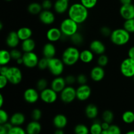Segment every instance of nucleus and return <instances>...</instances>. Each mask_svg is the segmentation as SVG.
Instances as JSON below:
<instances>
[{"mask_svg": "<svg viewBox=\"0 0 134 134\" xmlns=\"http://www.w3.org/2000/svg\"><path fill=\"white\" fill-rule=\"evenodd\" d=\"M88 9L81 3H75L70 5L68 11V17L79 24H82L87 20L89 16Z\"/></svg>", "mask_w": 134, "mask_h": 134, "instance_id": "1", "label": "nucleus"}, {"mask_svg": "<svg viewBox=\"0 0 134 134\" xmlns=\"http://www.w3.org/2000/svg\"><path fill=\"white\" fill-rule=\"evenodd\" d=\"M80 52L75 46L68 47L63 51L61 59L67 66H73L80 60Z\"/></svg>", "mask_w": 134, "mask_h": 134, "instance_id": "2", "label": "nucleus"}, {"mask_svg": "<svg viewBox=\"0 0 134 134\" xmlns=\"http://www.w3.org/2000/svg\"><path fill=\"white\" fill-rule=\"evenodd\" d=\"M130 34L124 27L113 30L109 37L111 43L116 46H124L130 40Z\"/></svg>", "mask_w": 134, "mask_h": 134, "instance_id": "3", "label": "nucleus"}, {"mask_svg": "<svg viewBox=\"0 0 134 134\" xmlns=\"http://www.w3.org/2000/svg\"><path fill=\"white\" fill-rule=\"evenodd\" d=\"M79 26V24L68 17L62 21L60 25V29L62 32L64 37H71L72 35L78 32Z\"/></svg>", "mask_w": 134, "mask_h": 134, "instance_id": "4", "label": "nucleus"}, {"mask_svg": "<svg viewBox=\"0 0 134 134\" xmlns=\"http://www.w3.org/2000/svg\"><path fill=\"white\" fill-rule=\"evenodd\" d=\"M65 65L62 60L58 58L48 59V69L50 73L54 77L61 76L65 69Z\"/></svg>", "mask_w": 134, "mask_h": 134, "instance_id": "5", "label": "nucleus"}, {"mask_svg": "<svg viewBox=\"0 0 134 134\" xmlns=\"http://www.w3.org/2000/svg\"><path fill=\"white\" fill-rule=\"evenodd\" d=\"M9 80V83L13 85H19L22 81L23 75L21 69L18 67L10 66L5 75Z\"/></svg>", "mask_w": 134, "mask_h": 134, "instance_id": "6", "label": "nucleus"}, {"mask_svg": "<svg viewBox=\"0 0 134 134\" xmlns=\"http://www.w3.org/2000/svg\"><path fill=\"white\" fill-rule=\"evenodd\" d=\"M60 99L65 104H69L77 99L76 89L73 86L67 85L65 88L60 93Z\"/></svg>", "mask_w": 134, "mask_h": 134, "instance_id": "7", "label": "nucleus"}, {"mask_svg": "<svg viewBox=\"0 0 134 134\" xmlns=\"http://www.w3.org/2000/svg\"><path fill=\"white\" fill-rule=\"evenodd\" d=\"M120 71L124 77L132 78L134 76V59L128 57L123 60L120 64Z\"/></svg>", "mask_w": 134, "mask_h": 134, "instance_id": "8", "label": "nucleus"}, {"mask_svg": "<svg viewBox=\"0 0 134 134\" xmlns=\"http://www.w3.org/2000/svg\"><path fill=\"white\" fill-rule=\"evenodd\" d=\"M23 65L29 69H33L37 67L39 58L37 54L34 52H25L22 56Z\"/></svg>", "mask_w": 134, "mask_h": 134, "instance_id": "9", "label": "nucleus"}, {"mask_svg": "<svg viewBox=\"0 0 134 134\" xmlns=\"http://www.w3.org/2000/svg\"><path fill=\"white\" fill-rule=\"evenodd\" d=\"M58 94L51 88H47L40 92V99L44 103L52 104L57 101Z\"/></svg>", "mask_w": 134, "mask_h": 134, "instance_id": "10", "label": "nucleus"}, {"mask_svg": "<svg viewBox=\"0 0 134 134\" xmlns=\"http://www.w3.org/2000/svg\"><path fill=\"white\" fill-rule=\"evenodd\" d=\"M23 98L25 102L27 103L34 104L40 99V93L37 88H28L24 92Z\"/></svg>", "mask_w": 134, "mask_h": 134, "instance_id": "11", "label": "nucleus"}, {"mask_svg": "<svg viewBox=\"0 0 134 134\" xmlns=\"http://www.w3.org/2000/svg\"><path fill=\"white\" fill-rule=\"evenodd\" d=\"M77 99L81 102H85L90 98L92 94V89L89 85H79L76 89Z\"/></svg>", "mask_w": 134, "mask_h": 134, "instance_id": "12", "label": "nucleus"}, {"mask_svg": "<svg viewBox=\"0 0 134 134\" xmlns=\"http://www.w3.org/2000/svg\"><path fill=\"white\" fill-rule=\"evenodd\" d=\"M64 37L62 32L60 30V27H52L48 29L46 34V37L48 42L51 43H56L61 40L62 38Z\"/></svg>", "mask_w": 134, "mask_h": 134, "instance_id": "13", "label": "nucleus"}, {"mask_svg": "<svg viewBox=\"0 0 134 134\" xmlns=\"http://www.w3.org/2000/svg\"><path fill=\"white\" fill-rule=\"evenodd\" d=\"M39 19L42 24L49 26L54 23L56 16L54 13L51 11V10H43L39 14Z\"/></svg>", "mask_w": 134, "mask_h": 134, "instance_id": "14", "label": "nucleus"}, {"mask_svg": "<svg viewBox=\"0 0 134 134\" xmlns=\"http://www.w3.org/2000/svg\"><path fill=\"white\" fill-rule=\"evenodd\" d=\"M105 76V71L103 67L96 65L92 68L90 72V79L94 82H100Z\"/></svg>", "mask_w": 134, "mask_h": 134, "instance_id": "15", "label": "nucleus"}, {"mask_svg": "<svg viewBox=\"0 0 134 134\" xmlns=\"http://www.w3.org/2000/svg\"><path fill=\"white\" fill-rule=\"evenodd\" d=\"M119 13L125 20L134 18V5L132 3L122 5L119 9Z\"/></svg>", "mask_w": 134, "mask_h": 134, "instance_id": "16", "label": "nucleus"}, {"mask_svg": "<svg viewBox=\"0 0 134 134\" xmlns=\"http://www.w3.org/2000/svg\"><path fill=\"white\" fill-rule=\"evenodd\" d=\"M67 86L65 78L62 76L55 77L51 82V88L55 92L60 94Z\"/></svg>", "mask_w": 134, "mask_h": 134, "instance_id": "17", "label": "nucleus"}, {"mask_svg": "<svg viewBox=\"0 0 134 134\" xmlns=\"http://www.w3.org/2000/svg\"><path fill=\"white\" fill-rule=\"evenodd\" d=\"M89 48L95 54L98 55V56L105 54L106 51L105 44L102 41H99L98 39H95V40L92 41L90 43Z\"/></svg>", "mask_w": 134, "mask_h": 134, "instance_id": "18", "label": "nucleus"}, {"mask_svg": "<svg viewBox=\"0 0 134 134\" xmlns=\"http://www.w3.org/2000/svg\"><path fill=\"white\" fill-rule=\"evenodd\" d=\"M69 7V0H56L54 3L53 9L57 14H63L68 11Z\"/></svg>", "mask_w": 134, "mask_h": 134, "instance_id": "19", "label": "nucleus"}, {"mask_svg": "<svg viewBox=\"0 0 134 134\" xmlns=\"http://www.w3.org/2000/svg\"><path fill=\"white\" fill-rule=\"evenodd\" d=\"M56 48L54 44L51 42H48L43 45L42 48V54L43 57L47 59H51L56 57Z\"/></svg>", "mask_w": 134, "mask_h": 134, "instance_id": "20", "label": "nucleus"}, {"mask_svg": "<svg viewBox=\"0 0 134 134\" xmlns=\"http://www.w3.org/2000/svg\"><path fill=\"white\" fill-rule=\"evenodd\" d=\"M6 44L10 48H15L19 45L20 39L18 37L17 32L15 31H12L8 34L6 37Z\"/></svg>", "mask_w": 134, "mask_h": 134, "instance_id": "21", "label": "nucleus"}, {"mask_svg": "<svg viewBox=\"0 0 134 134\" xmlns=\"http://www.w3.org/2000/svg\"><path fill=\"white\" fill-rule=\"evenodd\" d=\"M52 123L56 129H64L68 125V118L63 114H57L53 118Z\"/></svg>", "mask_w": 134, "mask_h": 134, "instance_id": "22", "label": "nucleus"}, {"mask_svg": "<svg viewBox=\"0 0 134 134\" xmlns=\"http://www.w3.org/2000/svg\"><path fill=\"white\" fill-rule=\"evenodd\" d=\"M26 121V116L22 113L16 112L12 115L9 119V122L13 126H21Z\"/></svg>", "mask_w": 134, "mask_h": 134, "instance_id": "23", "label": "nucleus"}, {"mask_svg": "<svg viewBox=\"0 0 134 134\" xmlns=\"http://www.w3.org/2000/svg\"><path fill=\"white\" fill-rule=\"evenodd\" d=\"M85 115L86 117L91 120H94L99 114L98 107L94 103H89L86 106L85 109Z\"/></svg>", "mask_w": 134, "mask_h": 134, "instance_id": "24", "label": "nucleus"}, {"mask_svg": "<svg viewBox=\"0 0 134 134\" xmlns=\"http://www.w3.org/2000/svg\"><path fill=\"white\" fill-rule=\"evenodd\" d=\"M41 124L39 121L32 120L27 124L26 131L27 134H39L41 132Z\"/></svg>", "mask_w": 134, "mask_h": 134, "instance_id": "25", "label": "nucleus"}, {"mask_svg": "<svg viewBox=\"0 0 134 134\" xmlns=\"http://www.w3.org/2000/svg\"><path fill=\"white\" fill-rule=\"evenodd\" d=\"M95 54L89 48V49H84L80 52V61L83 64H90L94 59Z\"/></svg>", "mask_w": 134, "mask_h": 134, "instance_id": "26", "label": "nucleus"}, {"mask_svg": "<svg viewBox=\"0 0 134 134\" xmlns=\"http://www.w3.org/2000/svg\"><path fill=\"white\" fill-rule=\"evenodd\" d=\"M36 47V43L32 38L22 41L21 43V50L24 53L34 52Z\"/></svg>", "mask_w": 134, "mask_h": 134, "instance_id": "27", "label": "nucleus"}, {"mask_svg": "<svg viewBox=\"0 0 134 134\" xmlns=\"http://www.w3.org/2000/svg\"><path fill=\"white\" fill-rule=\"evenodd\" d=\"M17 34L19 37L20 41H24L31 38L33 35V31L30 27H20L16 31Z\"/></svg>", "mask_w": 134, "mask_h": 134, "instance_id": "28", "label": "nucleus"}, {"mask_svg": "<svg viewBox=\"0 0 134 134\" xmlns=\"http://www.w3.org/2000/svg\"><path fill=\"white\" fill-rule=\"evenodd\" d=\"M43 10L41 3L37 2H32L27 6V11L32 15H39Z\"/></svg>", "mask_w": 134, "mask_h": 134, "instance_id": "29", "label": "nucleus"}, {"mask_svg": "<svg viewBox=\"0 0 134 134\" xmlns=\"http://www.w3.org/2000/svg\"><path fill=\"white\" fill-rule=\"evenodd\" d=\"M12 59L10 51L6 49H2L0 51V65H7Z\"/></svg>", "mask_w": 134, "mask_h": 134, "instance_id": "30", "label": "nucleus"}, {"mask_svg": "<svg viewBox=\"0 0 134 134\" xmlns=\"http://www.w3.org/2000/svg\"><path fill=\"white\" fill-rule=\"evenodd\" d=\"M70 38V40L71 43L74 44L75 47L77 46H81L83 44L84 41H85V39H84L83 35L80 32H77L74 35H72Z\"/></svg>", "mask_w": 134, "mask_h": 134, "instance_id": "31", "label": "nucleus"}, {"mask_svg": "<svg viewBox=\"0 0 134 134\" xmlns=\"http://www.w3.org/2000/svg\"><path fill=\"white\" fill-rule=\"evenodd\" d=\"M103 131L102 127V122L99 120H94L90 127V134H101Z\"/></svg>", "mask_w": 134, "mask_h": 134, "instance_id": "32", "label": "nucleus"}, {"mask_svg": "<svg viewBox=\"0 0 134 134\" xmlns=\"http://www.w3.org/2000/svg\"><path fill=\"white\" fill-rule=\"evenodd\" d=\"M122 119L126 124H132L134 122V112L132 111H126L122 115Z\"/></svg>", "mask_w": 134, "mask_h": 134, "instance_id": "33", "label": "nucleus"}, {"mask_svg": "<svg viewBox=\"0 0 134 134\" xmlns=\"http://www.w3.org/2000/svg\"><path fill=\"white\" fill-rule=\"evenodd\" d=\"M75 134H89L90 128L83 124H79L75 126L74 128Z\"/></svg>", "mask_w": 134, "mask_h": 134, "instance_id": "34", "label": "nucleus"}, {"mask_svg": "<svg viewBox=\"0 0 134 134\" xmlns=\"http://www.w3.org/2000/svg\"><path fill=\"white\" fill-rule=\"evenodd\" d=\"M102 118L103 121L107 122L109 124H111L113 121L114 118H115V115H114L113 112L111 110H105L102 113Z\"/></svg>", "mask_w": 134, "mask_h": 134, "instance_id": "35", "label": "nucleus"}, {"mask_svg": "<svg viewBox=\"0 0 134 134\" xmlns=\"http://www.w3.org/2000/svg\"><path fill=\"white\" fill-rule=\"evenodd\" d=\"M48 82L46 79L41 78L37 81L36 82V88L39 90V92L43 91L44 89L48 88Z\"/></svg>", "mask_w": 134, "mask_h": 134, "instance_id": "36", "label": "nucleus"}, {"mask_svg": "<svg viewBox=\"0 0 134 134\" xmlns=\"http://www.w3.org/2000/svg\"><path fill=\"white\" fill-rule=\"evenodd\" d=\"M123 27L128 31L130 34L134 33V18L130 20H126L124 21Z\"/></svg>", "mask_w": 134, "mask_h": 134, "instance_id": "37", "label": "nucleus"}, {"mask_svg": "<svg viewBox=\"0 0 134 134\" xmlns=\"http://www.w3.org/2000/svg\"><path fill=\"white\" fill-rule=\"evenodd\" d=\"M43 116V113L42 111L39 108H35L32 110L31 113V117L32 120L35 121H39Z\"/></svg>", "mask_w": 134, "mask_h": 134, "instance_id": "38", "label": "nucleus"}, {"mask_svg": "<svg viewBox=\"0 0 134 134\" xmlns=\"http://www.w3.org/2000/svg\"><path fill=\"white\" fill-rule=\"evenodd\" d=\"M98 1V0H80V3L90 10L96 6Z\"/></svg>", "mask_w": 134, "mask_h": 134, "instance_id": "39", "label": "nucleus"}, {"mask_svg": "<svg viewBox=\"0 0 134 134\" xmlns=\"http://www.w3.org/2000/svg\"><path fill=\"white\" fill-rule=\"evenodd\" d=\"M109 63V58L107 55H105V54L102 55H99L98 58V60H97V64L98 65L101 67H105L106 65L108 64Z\"/></svg>", "mask_w": 134, "mask_h": 134, "instance_id": "40", "label": "nucleus"}, {"mask_svg": "<svg viewBox=\"0 0 134 134\" xmlns=\"http://www.w3.org/2000/svg\"><path fill=\"white\" fill-rule=\"evenodd\" d=\"M13 126L10 122L0 124V134H9Z\"/></svg>", "mask_w": 134, "mask_h": 134, "instance_id": "41", "label": "nucleus"}, {"mask_svg": "<svg viewBox=\"0 0 134 134\" xmlns=\"http://www.w3.org/2000/svg\"><path fill=\"white\" fill-rule=\"evenodd\" d=\"M48 59L46 58L43 57L42 58H40L38 62L37 68H39L40 70H45V69H48Z\"/></svg>", "mask_w": 134, "mask_h": 134, "instance_id": "42", "label": "nucleus"}, {"mask_svg": "<svg viewBox=\"0 0 134 134\" xmlns=\"http://www.w3.org/2000/svg\"><path fill=\"white\" fill-rule=\"evenodd\" d=\"M10 55H11L12 59L14 60H17L18 59L21 58H22V56H23V54L22 52H21V51L17 49L16 48H12L10 51Z\"/></svg>", "mask_w": 134, "mask_h": 134, "instance_id": "43", "label": "nucleus"}, {"mask_svg": "<svg viewBox=\"0 0 134 134\" xmlns=\"http://www.w3.org/2000/svg\"><path fill=\"white\" fill-rule=\"evenodd\" d=\"M9 120V116L7 112L5 110L1 109L0 110V124H3L8 122Z\"/></svg>", "mask_w": 134, "mask_h": 134, "instance_id": "44", "label": "nucleus"}, {"mask_svg": "<svg viewBox=\"0 0 134 134\" xmlns=\"http://www.w3.org/2000/svg\"><path fill=\"white\" fill-rule=\"evenodd\" d=\"M109 134H122L121 129L116 124H111L109 128L107 130Z\"/></svg>", "mask_w": 134, "mask_h": 134, "instance_id": "45", "label": "nucleus"}, {"mask_svg": "<svg viewBox=\"0 0 134 134\" xmlns=\"http://www.w3.org/2000/svg\"><path fill=\"white\" fill-rule=\"evenodd\" d=\"M88 82V77L86 75L83 74V73H81V74L78 75L77 76V82L79 85H86L87 84Z\"/></svg>", "mask_w": 134, "mask_h": 134, "instance_id": "46", "label": "nucleus"}, {"mask_svg": "<svg viewBox=\"0 0 134 134\" xmlns=\"http://www.w3.org/2000/svg\"><path fill=\"white\" fill-rule=\"evenodd\" d=\"M100 34H102V36L105 37H109L111 36V34L112 33V30L111 28L107 26H103L100 28Z\"/></svg>", "mask_w": 134, "mask_h": 134, "instance_id": "47", "label": "nucleus"}, {"mask_svg": "<svg viewBox=\"0 0 134 134\" xmlns=\"http://www.w3.org/2000/svg\"><path fill=\"white\" fill-rule=\"evenodd\" d=\"M9 134H27L26 130L21 126H13Z\"/></svg>", "mask_w": 134, "mask_h": 134, "instance_id": "48", "label": "nucleus"}, {"mask_svg": "<svg viewBox=\"0 0 134 134\" xmlns=\"http://www.w3.org/2000/svg\"><path fill=\"white\" fill-rule=\"evenodd\" d=\"M65 80L67 85L72 86L75 82H77V77L73 75H68L65 77Z\"/></svg>", "mask_w": 134, "mask_h": 134, "instance_id": "49", "label": "nucleus"}, {"mask_svg": "<svg viewBox=\"0 0 134 134\" xmlns=\"http://www.w3.org/2000/svg\"><path fill=\"white\" fill-rule=\"evenodd\" d=\"M42 7L43 10H51L54 6L51 0H43L41 3Z\"/></svg>", "mask_w": 134, "mask_h": 134, "instance_id": "50", "label": "nucleus"}, {"mask_svg": "<svg viewBox=\"0 0 134 134\" xmlns=\"http://www.w3.org/2000/svg\"><path fill=\"white\" fill-rule=\"evenodd\" d=\"M9 82V80L7 79L6 76L0 75V88L3 89L7 86Z\"/></svg>", "mask_w": 134, "mask_h": 134, "instance_id": "51", "label": "nucleus"}, {"mask_svg": "<svg viewBox=\"0 0 134 134\" xmlns=\"http://www.w3.org/2000/svg\"><path fill=\"white\" fill-rule=\"evenodd\" d=\"M9 67L7 65H1L0 68V75H6Z\"/></svg>", "mask_w": 134, "mask_h": 134, "instance_id": "52", "label": "nucleus"}, {"mask_svg": "<svg viewBox=\"0 0 134 134\" xmlns=\"http://www.w3.org/2000/svg\"><path fill=\"white\" fill-rule=\"evenodd\" d=\"M128 57L134 59V46H132L129 48L128 51Z\"/></svg>", "mask_w": 134, "mask_h": 134, "instance_id": "53", "label": "nucleus"}, {"mask_svg": "<svg viewBox=\"0 0 134 134\" xmlns=\"http://www.w3.org/2000/svg\"><path fill=\"white\" fill-rule=\"evenodd\" d=\"M110 126H111V124L107 122L103 121V122H102V127L103 130H107L109 128Z\"/></svg>", "mask_w": 134, "mask_h": 134, "instance_id": "54", "label": "nucleus"}, {"mask_svg": "<svg viewBox=\"0 0 134 134\" xmlns=\"http://www.w3.org/2000/svg\"><path fill=\"white\" fill-rule=\"evenodd\" d=\"M121 5H126V4L132 3V0H119Z\"/></svg>", "mask_w": 134, "mask_h": 134, "instance_id": "55", "label": "nucleus"}, {"mask_svg": "<svg viewBox=\"0 0 134 134\" xmlns=\"http://www.w3.org/2000/svg\"><path fill=\"white\" fill-rule=\"evenodd\" d=\"M3 104H4V98L3 94H0V107H1V108H2Z\"/></svg>", "mask_w": 134, "mask_h": 134, "instance_id": "56", "label": "nucleus"}, {"mask_svg": "<svg viewBox=\"0 0 134 134\" xmlns=\"http://www.w3.org/2000/svg\"><path fill=\"white\" fill-rule=\"evenodd\" d=\"M54 134H64L63 129H56L54 132Z\"/></svg>", "mask_w": 134, "mask_h": 134, "instance_id": "57", "label": "nucleus"}, {"mask_svg": "<svg viewBox=\"0 0 134 134\" xmlns=\"http://www.w3.org/2000/svg\"><path fill=\"white\" fill-rule=\"evenodd\" d=\"M16 64H18V65H23V60H22V58L18 59V60H16Z\"/></svg>", "mask_w": 134, "mask_h": 134, "instance_id": "58", "label": "nucleus"}, {"mask_svg": "<svg viewBox=\"0 0 134 134\" xmlns=\"http://www.w3.org/2000/svg\"><path fill=\"white\" fill-rule=\"evenodd\" d=\"M125 134H134V130H130L127 132Z\"/></svg>", "mask_w": 134, "mask_h": 134, "instance_id": "59", "label": "nucleus"}, {"mask_svg": "<svg viewBox=\"0 0 134 134\" xmlns=\"http://www.w3.org/2000/svg\"><path fill=\"white\" fill-rule=\"evenodd\" d=\"M101 134H109V133L108 132H107V130H103Z\"/></svg>", "mask_w": 134, "mask_h": 134, "instance_id": "60", "label": "nucleus"}, {"mask_svg": "<svg viewBox=\"0 0 134 134\" xmlns=\"http://www.w3.org/2000/svg\"><path fill=\"white\" fill-rule=\"evenodd\" d=\"M3 24L2 22H0V30H3Z\"/></svg>", "mask_w": 134, "mask_h": 134, "instance_id": "61", "label": "nucleus"}, {"mask_svg": "<svg viewBox=\"0 0 134 134\" xmlns=\"http://www.w3.org/2000/svg\"><path fill=\"white\" fill-rule=\"evenodd\" d=\"M5 1H13V0H5Z\"/></svg>", "mask_w": 134, "mask_h": 134, "instance_id": "62", "label": "nucleus"}, {"mask_svg": "<svg viewBox=\"0 0 134 134\" xmlns=\"http://www.w3.org/2000/svg\"><path fill=\"white\" fill-rule=\"evenodd\" d=\"M132 78H133V81H134V76H133V77H132Z\"/></svg>", "mask_w": 134, "mask_h": 134, "instance_id": "63", "label": "nucleus"}, {"mask_svg": "<svg viewBox=\"0 0 134 134\" xmlns=\"http://www.w3.org/2000/svg\"><path fill=\"white\" fill-rule=\"evenodd\" d=\"M42 1H43V0H42Z\"/></svg>", "mask_w": 134, "mask_h": 134, "instance_id": "64", "label": "nucleus"}]
</instances>
